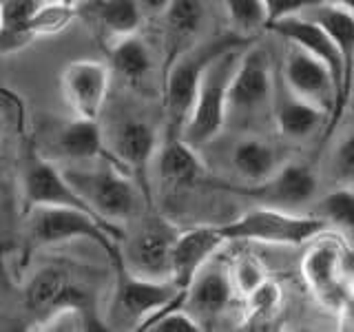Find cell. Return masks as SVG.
I'll return each mask as SVG.
<instances>
[{"mask_svg": "<svg viewBox=\"0 0 354 332\" xmlns=\"http://www.w3.org/2000/svg\"><path fill=\"white\" fill-rule=\"evenodd\" d=\"M261 5L266 9V27H268L274 20L301 14L308 7L319 5V0H261Z\"/></svg>", "mask_w": 354, "mask_h": 332, "instance_id": "cell-33", "label": "cell"}, {"mask_svg": "<svg viewBox=\"0 0 354 332\" xmlns=\"http://www.w3.org/2000/svg\"><path fill=\"white\" fill-rule=\"evenodd\" d=\"M352 95H354V75H352Z\"/></svg>", "mask_w": 354, "mask_h": 332, "instance_id": "cell-39", "label": "cell"}, {"mask_svg": "<svg viewBox=\"0 0 354 332\" xmlns=\"http://www.w3.org/2000/svg\"><path fill=\"white\" fill-rule=\"evenodd\" d=\"M51 3H60V5H66V7H77V5H80L82 3V0H51Z\"/></svg>", "mask_w": 354, "mask_h": 332, "instance_id": "cell-36", "label": "cell"}, {"mask_svg": "<svg viewBox=\"0 0 354 332\" xmlns=\"http://www.w3.org/2000/svg\"><path fill=\"white\" fill-rule=\"evenodd\" d=\"M109 64L102 60H71L60 73V93L75 118L100 120L111 93Z\"/></svg>", "mask_w": 354, "mask_h": 332, "instance_id": "cell-14", "label": "cell"}, {"mask_svg": "<svg viewBox=\"0 0 354 332\" xmlns=\"http://www.w3.org/2000/svg\"><path fill=\"white\" fill-rule=\"evenodd\" d=\"M155 164H158L160 180L173 188L202 184L206 177V166L199 160L197 149L186 144L182 136L164 133L155 153Z\"/></svg>", "mask_w": 354, "mask_h": 332, "instance_id": "cell-23", "label": "cell"}, {"mask_svg": "<svg viewBox=\"0 0 354 332\" xmlns=\"http://www.w3.org/2000/svg\"><path fill=\"white\" fill-rule=\"evenodd\" d=\"M232 166L246 184L263 182L279 169V155L272 144L259 138H243L232 147Z\"/></svg>", "mask_w": 354, "mask_h": 332, "instance_id": "cell-25", "label": "cell"}, {"mask_svg": "<svg viewBox=\"0 0 354 332\" xmlns=\"http://www.w3.org/2000/svg\"><path fill=\"white\" fill-rule=\"evenodd\" d=\"M266 29L272 31L274 36H279L281 40L301 47L304 51L315 55L317 60H321L328 66V71L332 73V80L337 84V93H339V107H337V116H335V122H337L350 102V93H348V82H346V64H343V58H341L335 40L330 38V33L321 25H317L315 20H310L301 14L279 18V20L270 22ZM335 122H332V127H335Z\"/></svg>", "mask_w": 354, "mask_h": 332, "instance_id": "cell-12", "label": "cell"}, {"mask_svg": "<svg viewBox=\"0 0 354 332\" xmlns=\"http://www.w3.org/2000/svg\"><path fill=\"white\" fill-rule=\"evenodd\" d=\"M102 133L113 162L138 182L144 195L153 202L149 171L151 164L155 162V153H158L162 140L158 127L151 124V120L144 116L124 113L111 122L109 129H102Z\"/></svg>", "mask_w": 354, "mask_h": 332, "instance_id": "cell-9", "label": "cell"}, {"mask_svg": "<svg viewBox=\"0 0 354 332\" xmlns=\"http://www.w3.org/2000/svg\"><path fill=\"white\" fill-rule=\"evenodd\" d=\"M33 147L55 164L66 162V166H71V164H82V162L88 164L97 160L113 162L106 149L100 120H86L73 116L66 122H55L47 131V142L44 144L33 142Z\"/></svg>", "mask_w": 354, "mask_h": 332, "instance_id": "cell-13", "label": "cell"}, {"mask_svg": "<svg viewBox=\"0 0 354 332\" xmlns=\"http://www.w3.org/2000/svg\"><path fill=\"white\" fill-rule=\"evenodd\" d=\"M301 273L308 288L315 293L317 302L328 310L339 313V308L350 295V288L343 279L346 266H343V252L339 243L324 239L310 246L304 255Z\"/></svg>", "mask_w": 354, "mask_h": 332, "instance_id": "cell-17", "label": "cell"}, {"mask_svg": "<svg viewBox=\"0 0 354 332\" xmlns=\"http://www.w3.org/2000/svg\"><path fill=\"white\" fill-rule=\"evenodd\" d=\"M317 215L326 221L328 226L348 235L354 241V188L341 186L337 191L328 193L319 202Z\"/></svg>", "mask_w": 354, "mask_h": 332, "instance_id": "cell-29", "label": "cell"}, {"mask_svg": "<svg viewBox=\"0 0 354 332\" xmlns=\"http://www.w3.org/2000/svg\"><path fill=\"white\" fill-rule=\"evenodd\" d=\"M281 288L277 282L266 279L243 297V308H246V319H243V326L246 328H266L272 324V319L279 315L281 310Z\"/></svg>", "mask_w": 354, "mask_h": 332, "instance_id": "cell-27", "label": "cell"}, {"mask_svg": "<svg viewBox=\"0 0 354 332\" xmlns=\"http://www.w3.org/2000/svg\"><path fill=\"white\" fill-rule=\"evenodd\" d=\"M301 16L315 20L317 25L324 27L330 38L335 40L337 49L346 64V82H348V93L352 100V75H354V14L348 9L332 7V5H313L306 11H301Z\"/></svg>", "mask_w": 354, "mask_h": 332, "instance_id": "cell-24", "label": "cell"}, {"mask_svg": "<svg viewBox=\"0 0 354 332\" xmlns=\"http://www.w3.org/2000/svg\"><path fill=\"white\" fill-rule=\"evenodd\" d=\"M232 297H235V286L230 279V270L210 259L186 288L184 308L204 326L224 313L232 304Z\"/></svg>", "mask_w": 354, "mask_h": 332, "instance_id": "cell-21", "label": "cell"}, {"mask_svg": "<svg viewBox=\"0 0 354 332\" xmlns=\"http://www.w3.org/2000/svg\"><path fill=\"white\" fill-rule=\"evenodd\" d=\"M0 27H3V5H0Z\"/></svg>", "mask_w": 354, "mask_h": 332, "instance_id": "cell-37", "label": "cell"}, {"mask_svg": "<svg viewBox=\"0 0 354 332\" xmlns=\"http://www.w3.org/2000/svg\"><path fill=\"white\" fill-rule=\"evenodd\" d=\"M204 184L210 188H217V191L252 199V202H257L261 206H272L283 210L310 202L317 193V175L308 164L301 162H290L286 166H279L270 177L254 184H230V182L208 180V177H204Z\"/></svg>", "mask_w": 354, "mask_h": 332, "instance_id": "cell-11", "label": "cell"}, {"mask_svg": "<svg viewBox=\"0 0 354 332\" xmlns=\"http://www.w3.org/2000/svg\"><path fill=\"white\" fill-rule=\"evenodd\" d=\"M60 169L86 206L109 224L120 226L122 221L136 219L144 213V208L153 206L138 182L111 160L88 162L86 166L71 164Z\"/></svg>", "mask_w": 354, "mask_h": 332, "instance_id": "cell-2", "label": "cell"}, {"mask_svg": "<svg viewBox=\"0 0 354 332\" xmlns=\"http://www.w3.org/2000/svg\"><path fill=\"white\" fill-rule=\"evenodd\" d=\"M22 295H25L27 313L36 317L40 326L60 313H75L86 321L88 330H109L104 321L97 317L93 288L77 279L69 266H42L31 275Z\"/></svg>", "mask_w": 354, "mask_h": 332, "instance_id": "cell-4", "label": "cell"}, {"mask_svg": "<svg viewBox=\"0 0 354 332\" xmlns=\"http://www.w3.org/2000/svg\"><path fill=\"white\" fill-rule=\"evenodd\" d=\"M243 47L230 49L208 64L197 86L193 107L182 129V140L193 149H202L213 142L228 122V84Z\"/></svg>", "mask_w": 354, "mask_h": 332, "instance_id": "cell-6", "label": "cell"}, {"mask_svg": "<svg viewBox=\"0 0 354 332\" xmlns=\"http://www.w3.org/2000/svg\"><path fill=\"white\" fill-rule=\"evenodd\" d=\"M252 38L239 36L235 31H226L206 42H197L195 47L180 55L171 66L162 71V109H164V133L182 136L188 111L193 107L197 86L202 75L217 55L230 49H239L250 44Z\"/></svg>", "mask_w": 354, "mask_h": 332, "instance_id": "cell-3", "label": "cell"}, {"mask_svg": "<svg viewBox=\"0 0 354 332\" xmlns=\"http://www.w3.org/2000/svg\"><path fill=\"white\" fill-rule=\"evenodd\" d=\"M184 295L171 279H149L120 266L104 324L106 328L140 330L160 310L184 304Z\"/></svg>", "mask_w": 354, "mask_h": 332, "instance_id": "cell-5", "label": "cell"}, {"mask_svg": "<svg viewBox=\"0 0 354 332\" xmlns=\"http://www.w3.org/2000/svg\"><path fill=\"white\" fill-rule=\"evenodd\" d=\"M226 241H261V243H299L317 239L328 230V224L319 215H295L283 208L259 206L246 210L237 219L217 226Z\"/></svg>", "mask_w": 354, "mask_h": 332, "instance_id": "cell-7", "label": "cell"}, {"mask_svg": "<svg viewBox=\"0 0 354 332\" xmlns=\"http://www.w3.org/2000/svg\"><path fill=\"white\" fill-rule=\"evenodd\" d=\"M228 270H230L232 286H235V293H239L241 297H246L268 277L261 261L257 257H252V255H241Z\"/></svg>", "mask_w": 354, "mask_h": 332, "instance_id": "cell-31", "label": "cell"}, {"mask_svg": "<svg viewBox=\"0 0 354 332\" xmlns=\"http://www.w3.org/2000/svg\"><path fill=\"white\" fill-rule=\"evenodd\" d=\"M324 5H332V7H341V9H348L354 14V0H319Z\"/></svg>", "mask_w": 354, "mask_h": 332, "instance_id": "cell-35", "label": "cell"}, {"mask_svg": "<svg viewBox=\"0 0 354 332\" xmlns=\"http://www.w3.org/2000/svg\"><path fill=\"white\" fill-rule=\"evenodd\" d=\"M73 20H77V11L73 7L51 3V0H42L27 22V31L31 40L58 36V33L66 31L73 25Z\"/></svg>", "mask_w": 354, "mask_h": 332, "instance_id": "cell-28", "label": "cell"}, {"mask_svg": "<svg viewBox=\"0 0 354 332\" xmlns=\"http://www.w3.org/2000/svg\"><path fill=\"white\" fill-rule=\"evenodd\" d=\"M339 319L343 330H354V293H350L343 306L339 308Z\"/></svg>", "mask_w": 354, "mask_h": 332, "instance_id": "cell-34", "label": "cell"}, {"mask_svg": "<svg viewBox=\"0 0 354 332\" xmlns=\"http://www.w3.org/2000/svg\"><path fill=\"white\" fill-rule=\"evenodd\" d=\"M232 25V31L239 36L252 38L254 33L266 29V9L261 0H221Z\"/></svg>", "mask_w": 354, "mask_h": 332, "instance_id": "cell-30", "label": "cell"}, {"mask_svg": "<svg viewBox=\"0 0 354 332\" xmlns=\"http://www.w3.org/2000/svg\"><path fill=\"white\" fill-rule=\"evenodd\" d=\"M180 228L162 217L155 206L144 208L142 219L133 232H124L120 241L122 266L133 275L149 279H169L171 250Z\"/></svg>", "mask_w": 354, "mask_h": 332, "instance_id": "cell-8", "label": "cell"}, {"mask_svg": "<svg viewBox=\"0 0 354 332\" xmlns=\"http://www.w3.org/2000/svg\"><path fill=\"white\" fill-rule=\"evenodd\" d=\"M274 75L270 55L259 44H246L241 49L235 71L228 84V116L250 120L263 113L272 104Z\"/></svg>", "mask_w": 354, "mask_h": 332, "instance_id": "cell-10", "label": "cell"}, {"mask_svg": "<svg viewBox=\"0 0 354 332\" xmlns=\"http://www.w3.org/2000/svg\"><path fill=\"white\" fill-rule=\"evenodd\" d=\"M109 53V69L111 75H118V80L129 86L131 91L140 95H153L155 93V53L151 44L138 33L118 40L106 49Z\"/></svg>", "mask_w": 354, "mask_h": 332, "instance_id": "cell-20", "label": "cell"}, {"mask_svg": "<svg viewBox=\"0 0 354 332\" xmlns=\"http://www.w3.org/2000/svg\"><path fill=\"white\" fill-rule=\"evenodd\" d=\"M153 3L158 0H82L75 11L77 20H82L93 38L109 49L111 44L142 29Z\"/></svg>", "mask_w": 354, "mask_h": 332, "instance_id": "cell-16", "label": "cell"}, {"mask_svg": "<svg viewBox=\"0 0 354 332\" xmlns=\"http://www.w3.org/2000/svg\"><path fill=\"white\" fill-rule=\"evenodd\" d=\"M226 239L217 226H193L180 230L171 250V275L169 279L186 293L195 275L215 257Z\"/></svg>", "mask_w": 354, "mask_h": 332, "instance_id": "cell-19", "label": "cell"}, {"mask_svg": "<svg viewBox=\"0 0 354 332\" xmlns=\"http://www.w3.org/2000/svg\"><path fill=\"white\" fill-rule=\"evenodd\" d=\"M332 177L343 186H354V129L343 136L330 158Z\"/></svg>", "mask_w": 354, "mask_h": 332, "instance_id": "cell-32", "label": "cell"}, {"mask_svg": "<svg viewBox=\"0 0 354 332\" xmlns=\"http://www.w3.org/2000/svg\"><path fill=\"white\" fill-rule=\"evenodd\" d=\"M272 118L277 131L281 133L286 140L304 142L317 136L319 129L330 124V116L319 107L310 104L308 100L295 95L283 82L274 80L272 91Z\"/></svg>", "mask_w": 354, "mask_h": 332, "instance_id": "cell-22", "label": "cell"}, {"mask_svg": "<svg viewBox=\"0 0 354 332\" xmlns=\"http://www.w3.org/2000/svg\"><path fill=\"white\" fill-rule=\"evenodd\" d=\"M124 228L69 206H29L25 213V243L27 250H40L86 239L106 255L113 268L122 266L120 241Z\"/></svg>", "mask_w": 354, "mask_h": 332, "instance_id": "cell-1", "label": "cell"}, {"mask_svg": "<svg viewBox=\"0 0 354 332\" xmlns=\"http://www.w3.org/2000/svg\"><path fill=\"white\" fill-rule=\"evenodd\" d=\"M281 82L295 95L308 100L310 104L319 107L321 111H326L330 116L328 129L332 127L339 107V93L335 80H332V73L324 62L304 51L301 47H297V44L288 42L281 64Z\"/></svg>", "mask_w": 354, "mask_h": 332, "instance_id": "cell-15", "label": "cell"}, {"mask_svg": "<svg viewBox=\"0 0 354 332\" xmlns=\"http://www.w3.org/2000/svg\"><path fill=\"white\" fill-rule=\"evenodd\" d=\"M42 0H0L3 27H0V55L16 53L31 44L27 22Z\"/></svg>", "mask_w": 354, "mask_h": 332, "instance_id": "cell-26", "label": "cell"}, {"mask_svg": "<svg viewBox=\"0 0 354 332\" xmlns=\"http://www.w3.org/2000/svg\"><path fill=\"white\" fill-rule=\"evenodd\" d=\"M350 293H354V277H352V282H350Z\"/></svg>", "mask_w": 354, "mask_h": 332, "instance_id": "cell-38", "label": "cell"}, {"mask_svg": "<svg viewBox=\"0 0 354 332\" xmlns=\"http://www.w3.org/2000/svg\"><path fill=\"white\" fill-rule=\"evenodd\" d=\"M162 71L199 42L206 27L204 0H162Z\"/></svg>", "mask_w": 354, "mask_h": 332, "instance_id": "cell-18", "label": "cell"}]
</instances>
